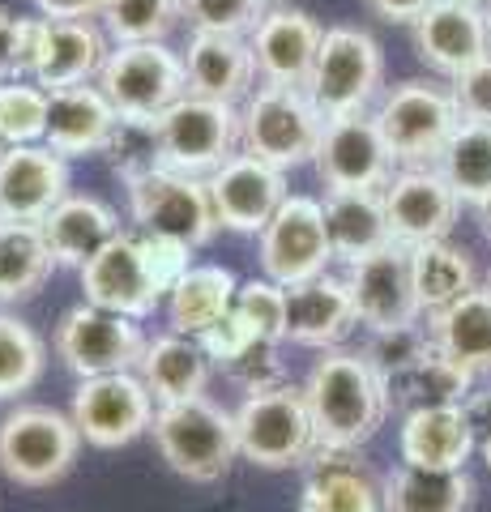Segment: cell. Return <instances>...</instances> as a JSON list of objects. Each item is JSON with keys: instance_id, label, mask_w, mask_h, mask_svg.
Returning a JSON list of instances; mask_svg holds the SVG:
<instances>
[{"instance_id": "obj_23", "label": "cell", "mask_w": 491, "mask_h": 512, "mask_svg": "<svg viewBox=\"0 0 491 512\" xmlns=\"http://www.w3.org/2000/svg\"><path fill=\"white\" fill-rule=\"evenodd\" d=\"M359 325L351 286L338 274L308 278L287 286V342L312 346V350H334L351 338V329Z\"/></svg>"}, {"instance_id": "obj_15", "label": "cell", "mask_w": 491, "mask_h": 512, "mask_svg": "<svg viewBox=\"0 0 491 512\" xmlns=\"http://www.w3.org/2000/svg\"><path fill=\"white\" fill-rule=\"evenodd\" d=\"M346 286L355 299V316L368 333H385V329H402V325H419L427 320L419 312V295H415V269H410V248L406 244H389L372 256L346 265Z\"/></svg>"}, {"instance_id": "obj_29", "label": "cell", "mask_w": 491, "mask_h": 512, "mask_svg": "<svg viewBox=\"0 0 491 512\" xmlns=\"http://www.w3.org/2000/svg\"><path fill=\"white\" fill-rule=\"evenodd\" d=\"M427 333L440 355L462 372H491V286H474L445 312L427 316Z\"/></svg>"}, {"instance_id": "obj_2", "label": "cell", "mask_w": 491, "mask_h": 512, "mask_svg": "<svg viewBox=\"0 0 491 512\" xmlns=\"http://www.w3.org/2000/svg\"><path fill=\"white\" fill-rule=\"evenodd\" d=\"M150 436L158 457L188 483H218L240 457L235 414L210 397H188L176 406H158Z\"/></svg>"}, {"instance_id": "obj_44", "label": "cell", "mask_w": 491, "mask_h": 512, "mask_svg": "<svg viewBox=\"0 0 491 512\" xmlns=\"http://www.w3.org/2000/svg\"><path fill=\"white\" fill-rule=\"evenodd\" d=\"M261 13L265 0H184L188 26L210 30V35H252Z\"/></svg>"}, {"instance_id": "obj_54", "label": "cell", "mask_w": 491, "mask_h": 512, "mask_svg": "<svg viewBox=\"0 0 491 512\" xmlns=\"http://www.w3.org/2000/svg\"><path fill=\"white\" fill-rule=\"evenodd\" d=\"M483 13H487V26H491V0H487V5H483Z\"/></svg>"}, {"instance_id": "obj_37", "label": "cell", "mask_w": 491, "mask_h": 512, "mask_svg": "<svg viewBox=\"0 0 491 512\" xmlns=\"http://www.w3.org/2000/svg\"><path fill=\"white\" fill-rule=\"evenodd\" d=\"M436 171L449 180L462 205L491 201V124L462 120L436 158Z\"/></svg>"}, {"instance_id": "obj_24", "label": "cell", "mask_w": 491, "mask_h": 512, "mask_svg": "<svg viewBox=\"0 0 491 512\" xmlns=\"http://www.w3.org/2000/svg\"><path fill=\"white\" fill-rule=\"evenodd\" d=\"M184 73L188 94L240 107L252 90H257V60H252L248 35H210V30H193L184 47Z\"/></svg>"}, {"instance_id": "obj_56", "label": "cell", "mask_w": 491, "mask_h": 512, "mask_svg": "<svg viewBox=\"0 0 491 512\" xmlns=\"http://www.w3.org/2000/svg\"><path fill=\"white\" fill-rule=\"evenodd\" d=\"M5 150H9V146H5V137H0V154H5Z\"/></svg>"}, {"instance_id": "obj_47", "label": "cell", "mask_w": 491, "mask_h": 512, "mask_svg": "<svg viewBox=\"0 0 491 512\" xmlns=\"http://www.w3.org/2000/svg\"><path fill=\"white\" fill-rule=\"evenodd\" d=\"M35 26L39 18H13L9 9H0V86L13 82V77H26Z\"/></svg>"}, {"instance_id": "obj_27", "label": "cell", "mask_w": 491, "mask_h": 512, "mask_svg": "<svg viewBox=\"0 0 491 512\" xmlns=\"http://www.w3.org/2000/svg\"><path fill=\"white\" fill-rule=\"evenodd\" d=\"M39 227H43L47 248L56 256V265L82 269L120 235V214L107 201L90 197V192H69Z\"/></svg>"}, {"instance_id": "obj_35", "label": "cell", "mask_w": 491, "mask_h": 512, "mask_svg": "<svg viewBox=\"0 0 491 512\" xmlns=\"http://www.w3.org/2000/svg\"><path fill=\"white\" fill-rule=\"evenodd\" d=\"M410 269H415V295H419V312L423 316L445 312L449 303H457L462 295H470L474 286H479L474 282L470 252L449 244V239L410 248Z\"/></svg>"}, {"instance_id": "obj_6", "label": "cell", "mask_w": 491, "mask_h": 512, "mask_svg": "<svg viewBox=\"0 0 491 512\" xmlns=\"http://www.w3.org/2000/svg\"><path fill=\"white\" fill-rule=\"evenodd\" d=\"M325 120L295 86H257L240 103V150L278 171H295L316 158Z\"/></svg>"}, {"instance_id": "obj_52", "label": "cell", "mask_w": 491, "mask_h": 512, "mask_svg": "<svg viewBox=\"0 0 491 512\" xmlns=\"http://www.w3.org/2000/svg\"><path fill=\"white\" fill-rule=\"evenodd\" d=\"M479 227H483L487 244H491V201H483V205H479Z\"/></svg>"}, {"instance_id": "obj_48", "label": "cell", "mask_w": 491, "mask_h": 512, "mask_svg": "<svg viewBox=\"0 0 491 512\" xmlns=\"http://www.w3.org/2000/svg\"><path fill=\"white\" fill-rule=\"evenodd\" d=\"M197 342L205 346V355H210L214 363H223V367H227V363H235V359H240L248 346H257L261 338H257V333H252V329L244 325V316L231 308L223 320H218L214 329H205Z\"/></svg>"}, {"instance_id": "obj_28", "label": "cell", "mask_w": 491, "mask_h": 512, "mask_svg": "<svg viewBox=\"0 0 491 512\" xmlns=\"http://www.w3.org/2000/svg\"><path fill=\"white\" fill-rule=\"evenodd\" d=\"M137 376L150 389L154 406H176V402H188V397H205L214 376V359L205 355V346L197 338L158 333V338L146 342Z\"/></svg>"}, {"instance_id": "obj_32", "label": "cell", "mask_w": 491, "mask_h": 512, "mask_svg": "<svg viewBox=\"0 0 491 512\" xmlns=\"http://www.w3.org/2000/svg\"><path fill=\"white\" fill-rule=\"evenodd\" d=\"M299 512H380V487L342 448H316Z\"/></svg>"}, {"instance_id": "obj_10", "label": "cell", "mask_w": 491, "mask_h": 512, "mask_svg": "<svg viewBox=\"0 0 491 512\" xmlns=\"http://www.w3.org/2000/svg\"><path fill=\"white\" fill-rule=\"evenodd\" d=\"M146 342L150 338L141 333V320L94 308V303H77V308L60 316L52 350L77 380H90V376L137 372Z\"/></svg>"}, {"instance_id": "obj_46", "label": "cell", "mask_w": 491, "mask_h": 512, "mask_svg": "<svg viewBox=\"0 0 491 512\" xmlns=\"http://www.w3.org/2000/svg\"><path fill=\"white\" fill-rule=\"evenodd\" d=\"M449 94L457 103V116L474 124H491V56L470 64L449 82Z\"/></svg>"}, {"instance_id": "obj_42", "label": "cell", "mask_w": 491, "mask_h": 512, "mask_svg": "<svg viewBox=\"0 0 491 512\" xmlns=\"http://www.w3.org/2000/svg\"><path fill=\"white\" fill-rule=\"evenodd\" d=\"M231 308L244 316V325L261 342H287V286H278L269 278H248L240 282Z\"/></svg>"}, {"instance_id": "obj_38", "label": "cell", "mask_w": 491, "mask_h": 512, "mask_svg": "<svg viewBox=\"0 0 491 512\" xmlns=\"http://www.w3.org/2000/svg\"><path fill=\"white\" fill-rule=\"evenodd\" d=\"M47 342L22 316L0 312V402H18L43 380Z\"/></svg>"}, {"instance_id": "obj_18", "label": "cell", "mask_w": 491, "mask_h": 512, "mask_svg": "<svg viewBox=\"0 0 491 512\" xmlns=\"http://www.w3.org/2000/svg\"><path fill=\"white\" fill-rule=\"evenodd\" d=\"M77 278H82L86 303H94V308L133 316V320H146L163 308V291H158V282L146 265L141 235L120 231L90 265L77 269Z\"/></svg>"}, {"instance_id": "obj_39", "label": "cell", "mask_w": 491, "mask_h": 512, "mask_svg": "<svg viewBox=\"0 0 491 512\" xmlns=\"http://www.w3.org/2000/svg\"><path fill=\"white\" fill-rule=\"evenodd\" d=\"M184 22V0H107L99 26L112 43H167Z\"/></svg>"}, {"instance_id": "obj_58", "label": "cell", "mask_w": 491, "mask_h": 512, "mask_svg": "<svg viewBox=\"0 0 491 512\" xmlns=\"http://www.w3.org/2000/svg\"><path fill=\"white\" fill-rule=\"evenodd\" d=\"M487 286H491V278H487Z\"/></svg>"}, {"instance_id": "obj_16", "label": "cell", "mask_w": 491, "mask_h": 512, "mask_svg": "<svg viewBox=\"0 0 491 512\" xmlns=\"http://www.w3.org/2000/svg\"><path fill=\"white\" fill-rule=\"evenodd\" d=\"M380 201H385L393 244H406V248L449 239L457 210H462L457 192L449 188V180L436 167H402L385 184Z\"/></svg>"}, {"instance_id": "obj_13", "label": "cell", "mask_w": 491, "mask_h": 512, "mask_svg": "<svg viewBox=\"0 0 491 512\" xmlns=\"http://www.w3.org/2000/svg\"><path fill=\"white\" fill-rule=\"evenodd\" d=\"M154 397L141 384L137 372H116V376H90L77 384L69 419L82 431L90 448H124L141 440L154 423Z\"/></svg>"}, {"instance_id": "obj_45", "label": "cell", "mask_w": 491, "mask_h": 512, "mask_svg": "<svg viewBox=\"0 0 491 512\" xmlns=\"http://www.w3.org/2000/svg\"><path fill=\"white\" fill-rule=\"evenodd\" d=\"M278 346L282 342H257V346H248L240 359L227 363V376L235 384H244V393H261V389H274V384H287V372H282V359H278Z\"/></svg>"}, {"instance_id": "obj_4", "label": "cell", "mask_w": 491, "mask_h": 512, "mask_svg": "<svg viewBox=\"0 0 491 512\" xmlns=\"http://www.w3.org/2000/svg\"><path fill=\"white\" fill-rule=\"evenodd\" d=\"M82 431L56 406L22 402L0 419V474L18 487H56L82 453Z\"/></svg>"}, {"instance_id": "obj_40", "label": "cell", "mask_w": 491, "mask_h": 512, "mask_svg": "<svg viewBox=\"0 0 491 512\" xmlns=\"http://www.w3.org/2000/svg\"><path fill=\"white\" fill-rule=\"evenodd\" d=\"M103 158H107V167H112L116 180H124V188L154 175L163 167V146H158L154 120H120L116 133L107 137Z\"/></svg>"}, {"instance_id": "obj_1", "label": "cell", "mask_w": 491, "mask_h": 512, "mask_svg": "<svg viewBox=\"0 0 491 512\" xmlns=\"http://www.w3.org/2000/svg\"><path fill=\"white\" fill-rule=\"evenodd\" d=\"M304 397L316 423V440L321 448H342L355 453L368 444L380 423L389 419V393L376 367L363 359V350H321L304 380Z\"/></svg>"}, {"instance_id": "obj_50", "label": "cell", "mask_w": 491, "mask_h": 512, "mask_svg": "<svg viewBox=\"0 0 491 512\" xmlns=\"http://www.w3.org/2000/svg\"><path fill=\"white\" fill-rule=\"evenodd\" d=\"M436 0H368V9L376 13L380 22H415L423 9H432Z\"/></svg>"}, {"instance_id": "obj_7", "label": "cell", "mask_w": 491, "mask_h": 512, "mask_svg": "<svg viewBox=\"0 0 491 512\" xmlns=\"http://www.w3.org/2000/svg\"><path fill=\"white\" fill-rule=\"evenodd\" d=\"M94 86L107 94L120 120H158L188 94L184 56L167 43H112Z\"/></svg>"}, {"instance_id": "obj_19", "label": "cell", "mask_w": 491, "mask_h": 512, "mask_svg": "<svg viewBox=\"0 0 491 512\" xmlns=\"http://www.w3.org/2000/svg\"><path fill=\"white\" fill-rule=\"evenodd\" d=\"M112 39L99 22H56V18H39L35 26V47H30V64L26 77L47 94L65 90V86H86L99 77Z\"/></svg>"}, {"instance_id": "obj_9", "label": "cell", "mask_w": 491, "mask_h": 512, "mask_svg": "<svg viewBox=\"0 0 491 512\" xmlns=\"http://www.w3.org/2000/svg\"><path fill=\"white\" fill-rule=\"evenodd\" d=\"M154 128L163 146V167L180 175L210 180L218 167L240 154V107L235 103L184 94L154 120Z\"/></svg>"}, {"instance_id": "obj_57", "label": "cell", "mask_w": 491, "mask_h": 512, "mask_svg": "<svg viewBox=\"0 0 491 512\" xmlns=\"http://www.w3.org/2000/svg\"><path fill=\"white\" fill-rule=\"evenodd\" d=\"M470 5H487V0H470Z\"/></svg>"}, {"instance_id": "obj_53", "label": "cell", "mask_w": 491, "mask_h": 512, "mask_svg": "<svg viewBox=\"0 0 491 512\" xmlns=\"http://www.w3.org/2000/svg\"><path fill=\"white\" fill-rule=\"evenodd\" d=\"M479 448H483V461H487V470H491V436H483Z\"/></svg>"}, {"instance_id": "obj_26", "label": "cell", "mask_w": 491, "mask_h": 512, "mask_svg": "<svg viewBox=\"0 0 491 512\" xmlns=\"http://www.w3.org/2000/svg\"><path fill=\"white\" fill-rule=\"evenodd\" d=\"M479 436L466 419V406H427L410 410L398 431V453L406 466L427 470H466Z\"/></svg>"}, {"instance_id": "obj_55", "label": "cell", "mask_w": 491, "mask_h": 512, "mask_svg": "<svg viewBox=\"0 0 491 512\" xmlns=\"http://www.w3.org/2000/svg\"><path fill=\"white\" fill-rule=\"evenodd\" d=\"M265 5H287V0H265Z\"/></svg>"}, {"instance_id": "obj_41", "label": "cell", "mask_w": 491, "mask_h": 512, "mask_svg": "<svg viewBox=\"0 0 491 512\" xmlns=\"http://www.w3.org/2000/svg\"><path fill=\"white\" fill-rule=\"evenodd\" d=\"M47 94L30 77H13L0 86V137L5 146H39L47 133Z\"/></svg>"}, {"instance_id": "obj_51", "label": "cell", "mask_w": 491, "mask_h": 512, "mask_svg": "<svg viewBox=\"0 0 491 512\" xmlns=\"http://www.w3.org/2000/svg\"><path fill=\"white\" fill-rule=\"evenodd\" d=\"M466 419H470V427H474V436H491V389L487 393H470L466 397Z\"/></svg>"}, {"instance_id": "obj_17", "label": "cell", "mask_w": 491, "mask_h": 512, "mask_svg": "<svg viewBox=\"0 0 491 512\" xmlns=\"http://www.w3.org/2000/svg\"><path fill=\"white\" fill-rule=\"evenodd\" d=\"M210 201L218 214V227H227L235 235H261L269 227V218L282 210V201L291 197L287 192V171L261 163L252 154H235L231 163L218 167L210 180Z\"/></svg>"}, {"instance_id": "obj_5", "label": "cell", "mask_w": 491, "mask_h": 512, "mask_svg": "<svg viewBox=\"0 0 491 512\" xmlns=\"http://www.w3.org/2000/svg\"><path fill=\"white\" fill-rule=\"evenodd\" d=\"M304 94L321 111V120L368 111L385 94V52H380V43L359 26H329Z\"/></svg>"}, {"instance_id": "obj_30", "label": "cell", "mask_w": 491, "mask_h": 512, "mask_svg": "<svg viewBox=\"0 0 491 512\" xmlns=\"http://www.w3.org/2000/svg\"><path fill=\"white\" fill-rule=\"evenodd\" d=\"M474 478L466 470L402 466L380 483V512H470Z\"/></svg>"}, {"instance_id": "obj_43", "label": "cell", "mask_w": 491, "mask_h": 512, "mask_svg": "<svg viewBox=\"0 0 491 512\" xmlns=\"http://www.w3.org/2000/svg\"><path fill=\"white\" fill-rule=\"evenodd\" d=\"M432 333H427V325L419 320V325H402V329H385V333H372V342L363 346V359H368L380 380H389V376H398L406 372L410 363H419L432 355Z\"/></svg>"}, {"instance_id": "obj_3", "label": "cell", "mask_w": 491, "mask_h": 512, "mask_svg": "<svg viewBox=\"0 0 491 512\" xmlns=\"http://www.w3.org/2000/svg\"><path fill=\"white\" fill-rule=\"evenodd\" d=\"M235 440H240V457L261 470L308 466L321 440H316L304 384L287 380L274 384V389L248 393L235 410Z\"/></svg>"}, {"instance_id": "obj_34", "label": "cell", "mask_w": 491, "mask_h": 512, "mask_svg": "<svg viewBox=\"0 0 491 512\" xmlns=\"http://www.w3.org/2000/svg\"><path fill=\"white\" fill-rule=\"evenodd\" d=\"M56 269L39 222H0V308L35 299Z\"/></svg>"}, {"instance_id": "obj_11", "label": "cell", "mask_w": 491, "mask_h": 512, "mask_svg": "<svg viewBox=\"0 0 491 512\" xmlns=\"http://www.w3.org/2000/svg\"><path fill=\"white\" fill-rule=\"evenodd\" d=\"M129 214L141 235H167L188 248H205L218 235V214L205 180L167 167L129 184Z\"/></svg>"}, {"instance_id": "obj_14", "label": "cell", "mask_w": 491, "mask_h": 512, "mask_svg": "<svg viewBox=\"0 0 491 512\" xmlns=\"http://www.w3.org/2000/svg\"><path fill=\"white\" fill-rule=\"evenodd\" d=\"M257 239H261V274L278 286L321 278L329 261H334L325 210L316 197H287Z\"/></svg>"}, {"instance_id": "obj_21", "label": "cell", "mask_w": 491, "mask_h": 512, "mask_svg": "<svg viewBox=\"0 0 491 512\" xmlns=\"http://www.w3.org/2000/svg\"><path fill=\"white\" fill-rule=\"evenodd\" d=\"M325 26L304 9L291 5H269L261 13V22L252 26L248 47L252 60H257V77L265 86H308V73L316 64V52H321Z\"/></svg>"}, {"instance_id": "obj_33", "label": "cell", "mask_w": 491, "mask_h": 512, "mask_svg": "<svg viewBox=\"0 0 491 512\" xmlns=\"http://www.w3.org/2000/svg\"><path fill=\"white\" fill-rule=\"evenodd\" d=\"M235 291H240V282H235L231 269H223V265H193L176 286H171V295L163 299L171 333L201 338L205 329H214L218 320L231 312Z\"/></svg>"}, {"instance_id": "obj_8", "label": "cell", "mask_w": 491, "mask_h": 512, "mask_svg": "<svg viewBox=\"0 0 491 512\" xmlns=\"http://www.w3.org/2000/svg\"><path fill=\"white\" fill-rule=\"evenodd\" d=\"M376 124L389 141V154L398 167H436L445 141L453 137V128L462 124L457 103L445 86L436 82H398L376 99Z\"/></svg>"}, {"instance_id": "obj_12", "label": "cell", "mask_w": 491, "mask_h": 512, "mask_svg": "<svg viewBox=\"0 0 491 512\" xmlns=\"http://www.w3.org/2000/svg\"><path fill=\"white\" fill-rule=\"evenodd\" d=\"M316 180L325 184V192H385L393 180V154L389 141L380 133V124L372 111L342 120H325L321 146H316Z\"/></svg>"}, {"instance_id": "obj_20", "label": "cell", "mask_w": 491, "mask_h": 512, "mask_svg": "<svg viewBox=\"0 0 491 512\" xmlns=\"http://www.w3.org/2000/svg\"><path fill=\"white\" fill-rule=\"evenodd\" d=\"M410 35H415V52L432 73L453 77L479 64L483 56H491V26L483 5H470V0H436L432 9H423L415 22H410Z\"/></svg>"}, {"instance_id": "obj_49", "label": "cell", "mask_w": 491, "mask_h": 512, "mask_svg": "<svg viewBox=\"0 0 491 512\" xmlns=\"http://www.w3.org/2000/svg\"><path fill=\"white\" fill-rule=\"evenodd\" d=\"M107 0H35L39 18H56V22H90L99 18Z\"/></svg>"}, {"instance_id": "obj_25", "label": "cell", "mask_w": 491, "mask_h": 512, "mask_svg": "<svg viewBox=\"0 0 491 512\" xmlns=\"http://www.w3.org/2000/svg\"><path fill=\"white\" fill-rule=\"evenodd\" d=\"M116 107L107 103V94L99 86H65L52 90L47 99V133L43 146L56 150L60 158H86V154H103L107 137L116 133Z\"/></svg>"}, {"instance_id": "obj_36", "label": "cell", "mask_w": 491, "mask_h": 512, "mask_svg": "<svg viewBox=\"0 0 491 512\" xmlns=\"http://www.w3.org/2000/svg\"><path fill=\"white\" fill-rule=\"evenodd\" d=\"M470 384L474 376L462 372L457 363H449L440 350H432L427 359L410 363L406 372L389 376L385 380V393H389V406L393 410H427V406H462L470 397Z\"/></svg>"}, {"instance_id": "obj_22", "label": "cell", "mask_w": 491, "mask_h": 512, "mask_svg": "<svg viewBox=\"0 0 491 512\" xmlns=\"http://www.w3.org/2000/svg\"><path fill=\"white\" fill-rule=\"evenodd\" d=\"M69 197V158L39 146L0 154V222H43Z\"/></svg>"}, {"instance_id": "obj_31", "label": "cell", "mask_w": 491, "mask_h": 512, "mask_svg": "<svg viewBox=\"0 0 491 512\" xmlns=\"http://www.w3.org/2000/svg\"><path fill=\"white\" fill-rule=\"evenodd\" d=\"M321 210H325V231H329L334 261L351 265L359 256H372L393 244L380 192H325Z\"/></svg>"}]
</instances>
